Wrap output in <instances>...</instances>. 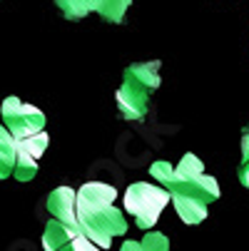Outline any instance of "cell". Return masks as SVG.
Here are the masks:
<instances>
[{
	"mask_svg": "<svg viewBox=\"0 0 249 251\" xmlns=\"http://www.w3.org/2000/svg\"><path fill=\"white\" fill-rule=\"evenodd\" d=\"M112 199L115 189L102 182H90L75 194L78 229L83 236H90V241L100 246H110L112 236L127 229L122 214L112 206Z\"/></svg>",
	"mask_w": 249,
	"mask_h": 251,
	"instance_id": "6da1fadb",
	"label": "cell"
},
{
	"mask_svg": "<svg viewBox=\"0 0 249 251\" xmlns=\"http://www.w3.org/2000/svg\"><path fill=\"white\" fill-rule=\"evenodd\" d=\"M157 65H135L127 70V80L117 92L120 112L130 120H139L147 112V92L157 87Z\"/></svg>",
	"mask_w": 249,
	"mask_h": 251,
	"instance_id": "7a4b0ae2",
	"label": "cell"
},
{
	"mask_svg": "<svg viewBox=\"0 0 249 251\" xmlns=\"http://www.w3.org/2000/svg\"><path fill=\"white\" fill-rule=\"evenodd\" d=\"M169 201V194L157 189V187H150L145 182H139V184H132L127 189V197H125V206L127 211L135 217L137 226L142 229H147L157 222V217L162 214V209L167 206Z\"/></svg>",
	"mask_w": 249,
	"mask_h": 251,
	"instance_id": "3957f363",
	"label": "cell"
},
{
	"mask_svg": "<svg viewBox=\"0 0 249 251\" xmlns=\"http://www.w3.org/2000/svg\"><path fill=\"white\" fill-rule=\"evenodd\" d=\"M3 115L8 120V127H10V134L15 139H25V137H32L38 134L45 125V117L40 110H35L30 104H23L18 97H10L5 100V107H3Z\"/></svg>",
	"mask_w": 249,
	"mask_h": 251,
	"instance_id": "277c9868",
	"label": "cell"
},
{
	"mask_svg": "<svg viewBox=\"0 0 249 251\" xmlns=\"http://www.w3.org/2000/svg\"><path fill=\"white\" fill-rule=\"evenodd\" d=\"M48 209L53 211V217L55 222L60 224H67V226H73L78 229V214H75V192H70V189H57L50 201H48ZM80 231V229H78Z\"/></svg>",
	"mask_w": 249,
	"mask_h": 251,
	"instance_id": "5b68a950",
	"label": "cell"
},
{
	"mask_svg": "<svg viewBox=\"0 0 249 251\" xmlns=\"http://www.w3.org/2000/svg\"><path fill=\"white\" fill-rule=\"evenodd\" d=\"M207 201L197 199V197H174V209L180 211V217L187 222V224H197L204 219V214H207Z\"/></svg>",
	"mask_w": 249,
	"mask_h": 251,
	"instance_id": "8992f818",
	"label": "cell"
},
{
	"mask_svg": "<svg viewBox=\"0 0 249 251\" xmlns=\"http://www.w3.org/2000/svg\"><path fill=\"white\" fill-rule=\"evenodd\" d=\"M122 251H167V241L162 234H150L145 241H127Z\"/></svg>",
	"mask_w": 249,
	"mask_h": 251,
	"instance_id": "52a82bcc",
	"label": "cell"
},
{
	"mask_svg": "<svg viewBox=\"0 0 249 251\" xmlns=\"http://www.w3.org/2000/svg\"><path fill=\"white\" fill-rule=\"evenodd\" d=\"M172 169H174V167H172L169 162H155V164L150 167L152 176H155V179H160L162 184H167L169 179H172Z\"/></svg>",
	"mask_w": 249,
	"mask_h": 251,
	"instance_id": "ba28073f",
	"label": "cell"
},
{
	"mask_svg": "<svg viewBox=\"0 0 249 251\" xmlns=\"http://www.w3.org/2000/svg\"><path fill=\"white\" fill-rule=\"evenodd\" d=\"M60 251H97L95 249V244L87 239V236H83V234H78L73 241H70L67 246H62Z\"/></svg>",
	"mask_w": 249,
	"mask_h": 251,
	"instance_id": "9c48e42d",
	"label": "cell"
},
{
	"mask_svg": "<svg viewBox=\"0 0 249 251\" xmlns=\"http://www.w3.org/2000/svg\"><path fill=\"white\" fill-rule=\"evenodd\" d=\"M242 152H244V162H242V167H249V129H247V134H244V145H242Z\"/></svg>",
	"mask_w": 249,
	"mask_h": 251,
	"instance_id": "30bf717a",
	"label": "cell"
}]
</instances>
